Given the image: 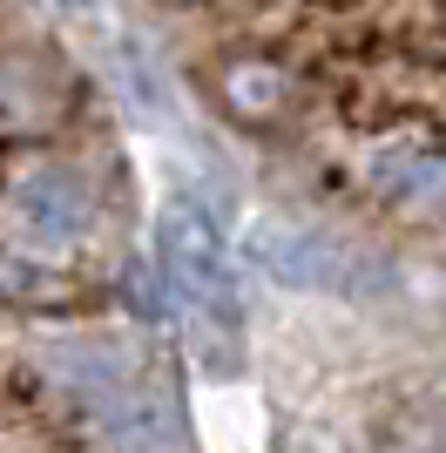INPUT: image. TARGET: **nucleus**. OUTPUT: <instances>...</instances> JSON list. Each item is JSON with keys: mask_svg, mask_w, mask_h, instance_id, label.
<instances>
[{"mask_svg": "<svg viewBox=\"0 0 446 453\" xmlns=\"http://www.w3.org/2000/svg\"><path fill=\"white\" fill-rule=\"evenodd\" d=\"M163 271L176 284V298L189 311V332L196 345L210 352V365H230L243 359V298H237V278H230V257H223L217 230L196 217V210H169L163 224Z\"/></svg>", "mask_w": 446, "mask_h": 453, "instance_id": "obj_1", "label": "nucleus"}, {"mask_svg": "<svg viewBox=\"0 0 446 453\" xmlns=\"http://www.w3.org/2000/svg\"><path fill=\"white\" fill-rule=\"evenodd\" d=\"M7 210H14L20 237H35L41 250L81 244L88 224H95V196H88V183H81V170H68V163H35V170L14 183Z\"/></svg>", "mask_w": 446, "mask_h": 453, "instance_id": "obj_3", "label": "nucleus"}, {"mask_svg": "<svg viewBox=\"0 0 446 453\" xmlns=\"http://www.w3.org/2000/svg\"><path fill=\"white\" fill-rule=\"evenodd\" d=\"M243 250H250V265L271 271L278 284L318 291V298H365L379 284V265L352 237H338L325 224H304V217H264V224H250Z\"/></svg>", "mask_w": 446, "mask_h": 453, "instance_id": "obj_2", "label": "nucleus"}, {"mask_svg": "<svg viewBox=\"0 0 446 453\" xmlns=\"http://www.w3.org/2000/svg\"><path fill=\"white\" fill-rule=\"evenodd\" d=\"M372 183L399 217H446V150H379Z\"/></svg>", "mask_w": 446, "mask_h": 453, "instance_id": "obj_4", "label": "nucleus"}, {"mask_svg": "<svg viewBox=\"0 0 446 453\" xmlns=\"http://www.w3.org/2000/svg\"><path fill=\"white\" fill-rule=\"evenodd\" d=\"M223 102H230L243 122H264V115L284 109V75H278V68H264V61L223 68Z\"/></svg>", "mask_w": 446, "mask_h": 453, "instance_id": "obj_6", "label": "nucleus"}, {"mask_svg": "<svg viewBox=\"0 0 446 453\" xmlns=\"http://www.w3.org/2000/svg\"><path fill=\"white\" fill-rule=\"evenodd\" d=\"M48 75L20 55H0V129H35L48 122Z\"/></svg>", "mask_w": 446, "mask_h": 453, "instance_id": "obj_5", "label": "nucleus"}]
</instances>
